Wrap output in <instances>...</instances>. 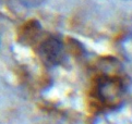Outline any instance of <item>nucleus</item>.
Listing matches in <instances>:
<instances>
[{"mask_svg":"<svg viewBox=\"0 0 132 124\" xmlns=\"http://www.w3.org/2000/svg\"><path fill=\"white\" fill-rule=\"evenodd\" d=\"M40 58L48 65H58L64 60V48L58 38L48 37L39 47Z\"/></svg>","mask_w":132,"mask_h":124,"instance_id":"2","label":"nucleus"},{"mask_svg":"<svg viewBox=\"0 0 132 124\" xmlns=\"http://www.w3.org/2000/svg\"><path fill=\"white\" fill-rule=\"evenodd\" d=\"M40 33V26L37 22L32 21L29 24H26L24 26V31L22 33V37H23V41L27 42V44H32L33 41L36 40V38L38 37Z\"/></svg>","mask_w":132,"mask_h":124,"instance_id":"3","label":"nucleus"},{"mask_svg":"<svg viewBox=\"0 0 132 124\" xmlns=\"http://www.w3.org/2000/svg\"><path fill=\"white\" fill-rule=\"evenodd\" d=\"M101 100L110 108L120 106L126 95V85L117 76H104L97 86Z\"/></svg>","mask_w":132,"mask_h":124,"instance_id":"1","label":"nucleus"},{"mask_svg":"<svg viewBox=\"0 0 132 124\" xmlns=\"http://www.w3.org/2000/svg\"><path fill=\"white\" fill-rule=\"evenodd\" d=\"M22 6H24L26 8H37L40 4H43L45 0H19Z\"/></svg>","mask_w":132,"mask_h":124,"instance_id":"4","label":"nucleus"},{"mask_svg":"<svg viewBox=\"0 0 132 124\" xmlns=\"http://www.w3.org/2000/svg\"><path fill=\"white\" fill-rule=\"evenodd\" d=\"M131 38H132V31H131Z\"/></svg>","mask_w":132,"mask_h":124,"instance_id":"5","label":"nucleus"}]
</instances>
